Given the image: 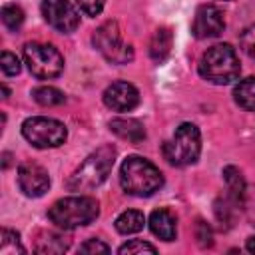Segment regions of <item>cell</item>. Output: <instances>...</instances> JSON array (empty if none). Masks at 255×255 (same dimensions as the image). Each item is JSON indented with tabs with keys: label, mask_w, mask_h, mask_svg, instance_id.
<instances>
[{
	"label": "cell",
	"mask_w": 255,
	"mask_h": 255,
	"mask_svg": "<svg viewBox=\"0 0 255 255\" xmlns=\"http://www.w3.org/2000/svg\"><path fill=\"white\" fill-rule=\"evenodd\" d=\"M120 183L126 193L147 197L163 185V175L149 159L139 155H129L124 159L120 167Z\"/></svg>",
	"instance_id": "6da1fadb"
},
{
	"label": "cell",
	"mask_w": 255,
	"mask_h": 255,
	"mask_svg": "<svg viewBox=\"0 0 255 255\" xmlns=\"http://www.w3.org/2000/svg\"><path fill=\"white\" fill-rule=\"evenodd\" d=\"M114 159H116V149L112 145H104V147L96 149L70 175L68 189L70 191H90V189L102 185L114 167Z\"/></svg>",
	"instance_id": "7a4b0ae2"
},
{
	"label": "cell",
	"mask_w": 255,
	"mask_h": 255,
	"mask_svg": "<svg viewBox=\"0 0 255 255\" xmlns=\"http://www.w3.org/2000/svg\"><path fill=\"white\" fill-rule=\"evenodd\" d=\"M98 213H100V205L96 199L86 195H74V197L58 199L50 207L48 217L60 229H74L92 223L98 217Z\"/></svg>",
	"instance_id": "3957f363"
},
{
	"label": "cell",
	"mask_w": 255,
	"mask_h": 255,
	"mask_svg": "<svg viewBox=\"0 0 255 255\" xmlns=\"http://www.w3.org/2000/svg\"><path fill=\"white\" fill-rule=\"evenodd\" d=\"M239 58L229 44H215L199 60V74L211 84H229L239 76Z\"/></svg>",
	"instance_id": "277c9868"
},
{
	"label": "cell",
	"mask_w": 255,
	"mask_h": 255,
	"mask_svg": "<svg viewBox=\"0 0 255 255\" xmlns=\"http://www.w3.org/2000/svg\"><path fill=\"white\" fill-rule=\"evenodd\" d=\"M163 157L171 165H191L201 153V133L195 124H181L173 137L161 145Z\"/></svg>",
	"instance_id": "5b68a950"
},
{
	"label": "cell",
	"mask_w": 255,
	"mask_h": 255,
	"mask_svg": "<svg viewBox=\"0 0 255 255\" xmlns=\"http://www.w3.org/2000/svg\"><path fill=\"white\" fill-rule=\"evenodd\" d=\"M22 135L40 149L46 147H58L66 141L68 137V129L62 122L54 120V118H44V116H34L28 118L22 124Z\"/></svg>",
	"instance_id": "8992f818"
},
{
	"label": "cell",
	"mask_w": 255,
	"mask_h": 255,
	"mask_svg": "<svg viewBox=\"0 0 255 255\" xmlns=\"http://www.w3.org/2000/svg\"><path fill=\"white\" fill-rule=\"evenodd\" d=\"M94 48L112 64H128L133 60V48L120 36V28L114 20L104 22L92 36Z\"/></svg>",
	"instance_id": "52a82bcc"
},
{
	"label": "cell",
	"mask_w": 255,
	"mask_h": 255,
	"mask_svg": "<svg viewBox=\"0 0 255 255\" xmlns=\"http://www.w3.org/2000/svg\"><path fill=\"white\" fill-rule=\"evenodd\" d=\"M24 62L36 78H56L64 70V58L52 44L32 42L24 46Z\"/></svg>",
	"instance_id": "ba28073f"
},
{
	"label": "cell",
	"mask_w": 255,
	"mask_h": 255,
	"mask_svg": "<svg viewBox=\"0 0 255 255\" xmlns=\"http://www.w3.org/2000/svg\"><path fill=\"white\" fill-rule=\"evenodd\" d=\"M42 16L54 30L62 34H70L80 26V14L68 0H44Z\"/></svg>",
	"instance_id": "9c48e42d"
},
{
	"label": "cell",
	"mask_w": 255,
	"mask_h": 255,
	"mask_svg": "<svg viewBox=\"0 0 255 255\" xmlns=\"http://www.w3.org/2000/svg\"><path fill=\"white\" fill-rule=\"evenodd\" d=\"M18 185L28 197H42L50 189V175L40 163L24 161L18 167Z\"/></svg>",
	"instance_id": "30bf717a"
},
{
	"label": "cell",
	"mask_w": 255,
	"mask_h": 255,
	"mask_svg": "<svg viewBox=\"0 0 255 255\" xmlns=\"http://www.w3.org/2000/svg\"><path fill=\"white\" fill-rule=\"evenodd\" d=\"M223 28H225V18L217 6H211V4L199 6V10L195 12V18H193V26H191V32L195 38H199V40L215 38L223 32Z\"/></svg>",
	"instance_id": "8fae6325"
},
{
	"label": "cell",
	"mask_w": 255,
	"mask_h": 255,
	"mask_svg": "<svg viewBox=\"0 0 255 255\" xmlns=\"http://www.w3.org/2000/svg\"><path fill=\"white\" fill-rule=\"evenodd\" d=\"M104 104L114 112H129L139 104V92L129 82H114L104 92Z\"/></svg>",
	"instance_id": "7c38bea8"
},
{
	"label": "cell",
	"mask_w": 255,
	"mask_h": 255,
	"mask_svg": "<svg viewBox=\"0 0 255 255\" xmlns=\"http://www.w3.org/2000/svg\"><path fill=\"white\" fill-rule=\"evenodd\" d=\"M110 129L120 137L129 143H141L145 139V128L139 120L133 118H114L110 122Z\"/></svg>",
	"instance_id": "4fadbf2b"
},
{
	"label": "cell",
	"mask_w": 255,
	"mask_h": 255,
	"mask_svg": "<svg viewBox=\"0 0 255 255\" xmlns=\"http://www.w3.org/2000/svg\"><path fill=\"white\" fill-rule=\"evenodd\" d=\"M149 227L163 241H173L177 235V221L169 209H155L149 215Z\"/></svg>",
	"instance_id": "5bb4252c"
},
{
	"label": "cell",
	"mask_w": 255,
	"mask_h": 255,
	"mask_svg": "<svg viewBox=\"0 0 255 255\" xmlns=\"http://www.w3.org/2000/svg\"><path fill=\"white\" fill-rule=\"evenodd\" d=\"M223 179H225V183H227V195L229 197H233L237 203H245V181H243V175H241V171L237 169V167H233V165H227L225 169H223Z\"/></svg>",
	"instance_id": "9a60e30c"
},
{
	"label": "cell",
	"mask_w": 255,
	"mask_h": 255,
	"mask_svg": "<svg viewBox=\"0 0 255 255\" xmlns=\"http://www.w3.org/2000/svg\"><path fill=\"white\" fill-rule=\"evenodd\" d=\"M114 225H116V229H118L120 233L129 235V233H137V231L143 229L145 217H143V213L137 211V209H128V211H124V213H120V215L116 217V223H114Z\"/></svg>",
	"instance_id": "2e32d148"
},
{
	"label": "cell",
	"mask_w": 255,
	"mask_h": 255,
	"mask_svg": "<svg viewBox=\"0 0 255 255\" xmlns=\"http://www.w3.org/2000/svg\"><path fill=\"white\" fill-rule=\"evenodd\" d=\"M233 98L241 108L255 112V76L239 80V84L233 90Z\"/></svg>",
	"instance_id": "e0dca14e"
},
{
	"label": "cell",
	"mask_w": 255,
	"mask_h": 255,
	"mask_svg": "<svg viewBox=\"0 0 255 255\" xmlns=\"http://www.w3.org/2000/svg\"><path fill=\"white\" fill-rule=\"evenodd\" d=\"M171 50V32L167 28H159L155 30L151 42H149V56L155 60V62H161L167 58Z\"/></svg>",
	"instance_id": "ac0fdd59"
},
{
	"label": "cell",
	"mask_w": 255,
	"mask_h": 255,
	"mask_svg": "<svg viewBox=\"0 0 255 255\" xmlns=\"http://www.w3.org/2000/svg\"><path fill=\"white\" fill-rule=\"evenodd\" d=\"M32 98L40 104V106H60L66 102V96L64 92H60L58 88H52V86H38L32 90Z\"/></svg>",
	"instance_id": "d6986e66"
},
{
	"label": "cell",
	"mask_w": 255,
	"mask_h": 255,
	"mask_svg": "<svg viewBox=\"0 0 255 255\" xmlns=\"http://www.w3.org/2000/svg\"><path fill=\"white\" fill-rule=\"evenodd\" d=\"M22 255L26 253L22 241H20V235L12 229H2V235H0V255Z\"/></svg>",
	"instance_id": "ffe728a7"
},
{
	"label": "cell",
	"mask_w": 255,
	"mask_h": 255,
	"mask_svg": "<svg viewBox=\"0 0 255 255\" xmlns=\"http://www.w3.org/2000/svg\"><path fill=\"white\" fill-rule=\"evenodd\" d=\"M70 245V241L66 237H60L56 233H46L42 239H38L36 251L38 253H62L66 251Z\"/></svg>",
	"instance_id": "44dd1931"
},
{
	"label": "cell",
	"mask_w": 255,
	"mask_h": 255,
	"mask_svg": "<svg viewBox=\"0 0 255 255\" xmlns=\"http://www.w3.org/2000/svg\"><path fill=\"white\" fill-rule=\"evenodd\" d=\"M2 22H4V26L8 30L18 32L22 28V24H24V12H22V8L16 6V4H6L2 8Z\"/></svg>",
	"instance_id": "7402d4cb"
},
{
	"label": "cell",
	"mask_w": 255,
	"mask_h": 255,
	"mask_svg": "<svg viewBox=\"0 0 255 255\" xmlns=\"http://www.w3.org/2000/svg\"><path fill=\"white\" fill-rule=\"evenodd\" d=\"M155 251H157V249H155L151 243L139 241V239H131V241L124 243V245L118 249V253H122V255H126V253H155Z\"/></svg>",
	"instance_id": "603a6c76"
},
{
	"label": "cell",
	"mask_w": 255,
	"mask_h": 255,
	"mask_svg": "<svg viewBox=\"0 0 255 255\" xmlns=\"http://www.w3.org/2000/svg\"><path fill=\"white\" fill-rule=\"evenodd\" d=\"M239 42H241L243 52H245L249 58H253V60H255V24L247 26V28L241 32Z\"/></svg>",
	"instance_id": "cb8c5ba5"
},
{
	"label": "cell",
	"mask_w": 255,
	"mask_h": 255,
	"mask_svg": "<svg viewBox=\"0 0 255 255\" xmlns=\"http://www.w3.org/2000/svg\"><path fill=\"white\" fill-rule=\"evenodd\" d=\"M0 66H2V72L6 76H16L20 72V60L16 58V54H10V52H2Z\"/></svg>",
	"instance_id": "d4e9b609"
},
{
	"label": "cell",
	"mask_w": 255,
	"mask_h": 255,
	"mask_svg": "<svg viewBox=\"0 0 255 255\" xmlns=\"http://www.w3.org/2000/svg\"><path fill=\"white\" fill-rule=\"evenodd\" d=\"M76 4L80 6V10L88 16H98L104 10L106 0H76Z\"/></svg>",
	"instance_id": "484cf974"
},
{
	"label": "cell",
	"mask_w": 255,
	"mask_h": 255,
	"mask_svg": "<svg viewBox=\"0 0 255 255\" xmlns=\"http://www.w3.org/2000/svg\"><path fill=\"white\" fill-rule=\"evenodd\" d=\"M110 247L100 241V239H88L86 243L80 245V253H108Z\"/></svg>",
	"instance_id": "4316f807"
},
{
	"label": "cell",
	"mask_w": 255,
	"mask_h": 255,
	"mask_svg": "<svg viewBox=\"0 0 255 255\" xmlns=\"http://www.w3.org/2000/svg\"><path fill=\"white\" fill-rule=\"evenodd\" d=\"M201 227H203V233H199V235H197V237H199V241H201V245H211V231H209V227H207L203 221L199 223V229H201Z\"/></svg>",
	"instance_id": "83f0119b"
},
{
	"label": "cell",
	"mask_w": 255,
	"mask_h": 255,
	"mask_svg": "<svg viewBox=\"0 0 255 255\" xmlns=\"http://www.w3.org/2000/svg\"><path fill=\"white\" fill-rule=\"evenodd\" d=\"M247 251L249 253H255V237H249L247 239Z\"/></svg>",
	"instance_id": "f1b7e54d"
}]
</instances>
